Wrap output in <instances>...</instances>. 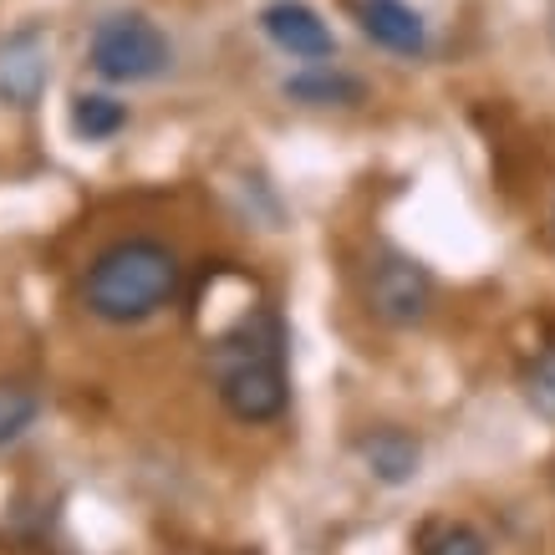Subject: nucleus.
I'll return each mask as SVG.
<instances>
[{
    "label": "nucleus",
    "mask_w": 555,
    "mask_h": 555,
    "mask_svg": "<svg viewBox=\"0 0 555 555\" xmlns=\"http://www.w3.org/2000/svg\"><path fill=\"white\" fill-rule=\"evenodd\" d=\"M209 377L219 403L240 423H275L291 403L286 377V321L275 306L240 311L230 332H219L209 347Z\"/></svg>",
    "instance_id": "1"
},
{
    "label": "nucleus",
    "mask_w": 555,
    "mask_h": 555,
    "mask_svg": "<svg viewBox=\"0 0 555 555\" xmlns=\"http://www.w3.org/2000/svg\"><path fill=\"white\" fill-rule=\"evenodd\" d=\"M179 255L158 240H118L87 266L82 301L107 326H138L179 296Z\"/></svg>",
    "instance_id": "2"
},
{
    "label": "nucleus",
    "mask_w": 555,
    "mask_h": 555,
    "mask_svg": "<svg viewBox=\"0 0 555 555\" xmlns=\"http://www.w3.org/2000/svg\"><path fill=\"white\" fill-rule=\"evenodd\" d=\"M87 62L107 82H153V77L169 72L173 47L149 16H107L92 31Z\"/></svg>",
    "instance_id": "3"
},
{
    "label": "nucleus",
    "mask_w": 555,
    "mask_h": 555,
    "mask_svg": "<svg viewBox=\"0 0 555 555\" xmlns=\"http://www.w3.org/2000/svg\"><path fill=\"white\" fill-rule=\"evenodd\" d=\"M367 306L383 326H418L434 311V275L413 255L383 250L367 266Z\"/></svg>",
    "instance_id": "4"
},
{
    "label": "nucleus",
    "mask_w": 555,
    "mask_h": 555,
    "mask_svg": "<svg viewBox=\"0 0 555 555\" xmlns=\"http://www.w3.org/2000/svg\"><path fill=\"white\" fill-rule=\"evenodd\" d=\"M260 26L275 47L296 56V62H326L332 51H337V36L332 26L321 21V11H311L306 0H275L260 11Z\"/></svg>",
    "instance_id": "5"
},
{
    "label": "nucleus",
    "mask_w": 555,
    "mask_h": 555,
    "mask_svg": "<svg viewBox=\"0 0 555 555\" xmlns=\"http://www.w3.org/2000/svg\"><path fill=\"white\" fill-rule=\"evenodd\" d=\"M357 26L383 51H398V56H423L428 51V26L408 0H357Z\"/></svg>",
    "instance_id": "6"
},
{
    "label": "nucleus",
    "mask_w": 555,
    "mask_h": 555,
    "mask_svg": "<svg viewBox=\"0 0 555 555\" xmlns=\"http://www.w3.org/2000/svg\"><path fill=\"white\" fill-rule=\"evenodd\" d=\"M357 454H362V464H367V474L377 479V485H413V474H418L423 464V449L418 438L403 434V428H372L362 443H357Z\"/></svg>",
    "instance_id": "7"
},
{
    "label": "nucleus",
    "mask_w": 555,
    "mask_h": 555,
    "mask_svg": "<svg viewBox=\"0 0 555 555\" xmlns=\"http://www.w3.org/2000/svg\"><path fill=\"white\" fill-rule=\"evenodd\" d=\"M286 98L301 102V107H357V102H367V82L341 67L311 62L306 72L286 77Z\"/></svg>",
    "instance_id": "8"
},
{
    "label": "nucleus",
    "mask_w": 555,
    "mask_h": 555,
    "mask_svg": "<svg viewBox=\"0 0 555 555\" xmlns=\"http://www.w3.org/2000/svg\"><path fill=\"white\" fill-rule=\"evenodd\" d=\"M41 82H47V56L36 47V36L26 31L16 41H5L0 47V92L16 102H31L41 92Z\"/></svg>",
    "instance_id": "9"
},
{
    "label": "nucleus",
    "mask_w": 555,
    "mask_h": 555,
    "mask_svg": "<svg viewBox=\"0 0 555 555\" xmlns=\"http://www.w3.org/2000/svg\"><path fill=\"white\" fill-rule=\"evenodd\" d=\"M72 128L87 138V143H102V138H113L128 128V107L118 98H102V92H82V98L72 102Z\"/></svg>",
    "instance_id": "10"
},
{
    "label": "nucleus",
    "mask_w": 555,
    "mask_h": 555,
    "mask_svg": "<svg viewBox=\"0 0 555 555\" xmlns=\"http://www.w3.org/2000/svg\"><path fill=\"white\" fill-rule=\"evenodd\" d=\"M41 418V398L21 383H0V449H11L36 428Z\"/></svg>",
    "instance_id": "11"
},
{
    "label": "nucleus",
    "mask_w": 555,
    "mask_h": 555,
    "mask_svg": "<svg viewBox=\"0 0 555 555\" xmlns=\"http://www.w3.org/2000/svg\"><path fill=\"white\" fill-rule=\"evenodd\" d=\"M423 555H489V540L469 525H428L423 530Z\"/></svg>",
    "instance_id": "12"
},
{
    "label": "nucleus",
    "mask_w": 555,
    "mask_h": 555,
    "mask_svg": "<svg viewBox=\"0 0 555 555\" xmlns=\"http://www.w3.org/2000/svg\"><path fill=\"white\" fill-rule=\"evenodd\" d=\"M525 398H530V408H535L540 418L555 423V347H545L535 357V367L525 372Z\"/></svg>",
    "instance_id": "13"
}]
</instances>
